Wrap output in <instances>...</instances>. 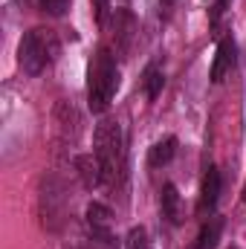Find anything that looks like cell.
Returning a JSON list of instances; mask_svg holds the SVG:
<instances>
[{
    "label": "cell",
    "instance_id": "1",
    "mask_svg": "<svg viewBox=\"0 0 246 249\" xmlns=\"http://www.w3.org/2000/svg\"><path fill=\"white\" fill-rule=\"evenodd\" d=\"M96 160L102 165V180L116 183V177L122 174L124 165V136L119 122L105 119L96 127Z\"/></svg>",
    "mask_w": 246,
    "mask_h": 249
},
{
    "label": "cell",
    "instance_id": "2",
    "mask_svg": "<svg viewBox=\"0 0 246 249\" xmlns=\"http://www.w3.org/2000/svg\"><path fill=\"white\" fill-rule=\"evenodd\" d=\"M119 87V70H116V61L107 50H99V55L90 64V110L93 113H105L113 93Z\"/></svg>",
    "mask_w": 246,
    "mask_h": 249
},
{
    "label": "cell",
    "instance_id": "3",
    "mask_svg": "<svg viewBox=\"0 0 246 249\" xmlns=\"http://www.w3.org/2000/svg\"><path fill=\"white\" fill-rule=\"evenodd\" d=\"M55 58H58V41L53 29H29L20 38L18 61L26 75H38L47 67V61H55Z\"/></svg>",
    "mask_w": 246,
    "mask_h": 249
},
{
    "label": "cell",
    "instance_id": "4",
    "mask_svg": "<svg viewBox=\"0 0 246 249\" xmlns=\"http://www.w3.org/2000/svg\"><path fill=\"white\" fill-rule=\"evenodd\" d=\"M235 41L232 38H223L220 44H217V53H214V61H211V81L214 84H220L223 78H226V72L235 67Z\"/></svg>",
    "mask_w": 246,
    "mask_h": 249
},
{
    "label": "cell",
    "instance_id": "5",
    "mask_svg": "<svg viewBox=\"0 0 246 249\" xmlns=\"http://www.w3.org/2000/svg\"><path fill=\"white\" fill-rule=\"evenodd\" d=\"M110 220H113V214H110L107 206H102V203H90V206H87V223H90V229H93L96 238H99V235H107Z\"/></svg>",
    "mask_w": 246,
    "mask_h": 249
},
{
    "label": "cell",
    "instance_id": "6",
    "mask_svg": "<svg viewBox=\"0 0 246 249\" xmlns=\"http://www.w3.org/2000/svg\"><path fill=\"white\" fill-rule=\"evenodd\" d=\"M217 197H220V171H217V168H209V171H206V180H203L200 209H203V212H206V209H214Z\"/></svg>",
    "mask_w": 246,
    "mask_h": 249
},
{
    "label": "cell",
    "instance_id": "7",
    "mask_svg": "<svg viewBox=\"0 0 246 249\" xmlns=\"http://www.w3.org/2000/svg\"><path fill=\"white\" fill-rule=\"evenodd\" d=\"M174 151H177V139H174V136H165V139H159V142L148 151V162H151L154 168L168 165L171 157H174Z\"/></svg>",
    "mask_w": 246,
    "mask_h": 249
},
{
    "label": "cell",
    "instance_id": "8",
    "mask_svg": "<svg viewBox=\"0 0 246 249\" xmlns=\"http://www.w3.org/2000/svg\"><path fill=\"white\" fill-rule=\"evenodd\" d=\"M220 232H223V217H211L209 223H203L194 249H214L217 247V241H220Z\"/></svg>",
    "mask_w": 246,
    "mask_h": 249
},
{
    "label": "cell",
    "instance_id": "9",
    "mask_svg": "<svg viewBox=\"0 0 246 249\" xmlns=\"http://www.w3.org/2000/svg\"><path fill=\"white\" fill-rule=\"evenodd\" d=\"M75 168H78V174H81V180H84L87 188L105 183V180H102V165H99V160H93V157H78V160H75Z\"/></svg>",
    "mask_w": 246,
    "mask_h": 249
},
{
    "label": "cell",
    "instance_id": "10",
    "mask_svg": "<svg viewBox=\"0 0 246 249\" xmlns=\"http://www.w3.org/2000/svg\"><path fill=\"white\" fill-rule=\"evenodd\" d=\"M162 212H165V217L171 220V223H180L183 217H180V194H177V188L171 186H162Z\"/></svg>",
    "mask_w": 246,
    "mask_h": 249
},
{
    "label": "cell",
    "instance_id": "11",
    "mask_svg": "<svg viewBox=\"0 0 246 249\" xmlns=\"http://www.w3.org/2000/svg\"><path fill=\"white\" fill-rule=\"evenodd\" d=\"M162 84H165V75H162V70L157 67V64H151L148 70H145V93H148V99L154 102L159 93H162Z\"/></svg>",
    "mask_w": 246,
    "mask_h": 249
},
{
    "label": "cell",
    "instance_id": "12",
    "mask_svg": "<svg viewBox=\"0 0 246 249\" xmlns=\"http://www.w3.org/2000/svg\"><path fill=\"white\" fill-rule=\"evenodd\" d=\"M127 249H151V238H148V232H145L142 226L130 229V235H127Z\"/></svg>",
    "mask_w": 246,
    "mask_h": 249
},
{
    "label": "cell",
    "instance_id": "13",
    "mask_svg": "<svg viewBox=\"0 0 246 249\" xmlns=\"http://www.w3.org/2000/svg\"><path fill=\"white\" fill-rule=\"evenodd\" d=\"M38 6H41V12H47L53 18H61L64 12L70 9V0H38Z\"/></svg>",
    "mask_w": 246,
    "mask_h": 249
},
{
    "label": "cell",
    "instance_id": "14",
    "mask_svg": "<svg viewBox=\"0 0 246 249\" xmlns=\"http://www.w3.org/2000/svg\"><path fill=\"white\" fill-rule=\"evenodd\" d=\"M93 6H96V18H99V23H105V20H107V0H93Z\"/></svg>",
    "mask_w": 246,
    "mask_h": 249
},
{
    "label": "cell",
    "instance_id": "15",
    "mask_svg": "<svg viewBox=\"0 0 246 249\" xmlns=\"http://www.w3.org/2000/svg\"><path fill=\"white\" fill-rule=\"evenodd\" d=\"M244 200H246V188H244Z\"/></svg>",
    "mask_w": 246,
    "mask_h": 249
}]
</instances>
